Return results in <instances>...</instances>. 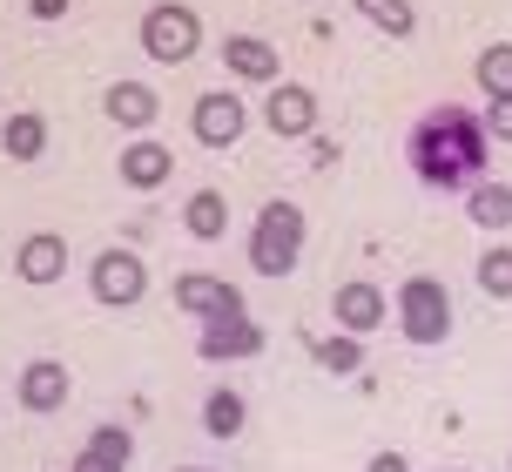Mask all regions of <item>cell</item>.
I'll return each mask as SVG.
<instances>
[{
    "mask_svg": "<svg viewBox=\"0 0 512 472\" xmlns=\"http://www.w3.org/2000/svg\"><path fill=\"white\" fill-rule=\"evenodd\" d=\"M411 156V176L425 189H472L486 176V156H492V135H486V115H472L459 102H438L418 115V129L405 142Z\"/></svg>",
    "mask_w": 512,
    "mask_h": 472,
    "instance_id": "1",
    "label": "cell"
},
{
    "mask_svg": "<svg viewBox=\"0 0 512 472\" xmlns=\"http://www.w3.org/2000/svg\"><path fill=\"white\" fill-rule=\"evenodd\" d=\"M297 257H304V210L277 196V203H263V210H256L250 263H256V277H290Z\"/></svg>",
    "mask_w": 512,
    "mask_h": 472,
    "instance_id": "2",
    "label": "cell"
},
{
    "mask_svg": "<svg viewBox=\"0 0 512 472\" xmlns=\"http://www.w3.org/2000/svg\"><path fill=\"white\" fill-rule=\"evenodd\" d=\"M391 311H398V331L411 344H445L452 338V290L438 284V277H405L398 297H391Z\"/></svg>",
    "mask_w": 512,
    "mask_h": 472,
    "instance_id": "3",
    "label": "cell"
},
{
    "mask_svg": "<svg viewBox=\"0 0 512 472\" xmlns=\"http://www.w3.org/2000/svg\"><path fill=\"white\" fill-rule=\"evenodd\" d=\"M142 48L155 61H189V54L203 48V21H196V7H176V0H155L149 14H142Z\"/></svg>",
    "mask_w": 512,
    "mask_h": 472,
    "instance_id": "4",
    "label": "cell"
},
{
    "mask_svg": "<svg viewBox=\"0 0 512 472\" xmlns=\"http://www.w3.org/2000/svg\"><path fill=\"white\" fill-rule=\"evenodd\" d=\"M88 290H95V304H108V311H128L149 290V263L135 257V250H102L95 270H88Z\"/></svg>",
    "mask_w": 512,
    "mask_h": 472,
    "instance_id": "5",
    "label": "cell"
},
{
    "mask_svg": "<svg viewBox=\"0 0 512 472\" xmlns=\"http://www.w3.org/2000/svg\"><path fill=\"white\" fill-rule=\"evenodd\" d=\"M243 95H230V88H209V95H196V108H189V129H196V142L203 149H236L243 142Z\"/></svg>",
    "mask_w": 512,
    "mask_h": 472,
    "instance_id": "6",
    "label": "cell"
},
{
    "mask_svg": "<svg viewBox=\"0 0 512 472\" xmlns=\"http://www.w3.org/2000/svg\"><path fill=\"white\" fill-rule=\"evenodd\" d=\"M176 311H189V317H203V324H216V317L243 311V290L223 284V277H209V270H182V277H176Z\"/></svg>",
    "mask_w": 512,
    "mask_h": 472,
    "instance_id": "7",
    "label": "cell"
},
{
    "mask_svg": "<svg viewBox=\"0 0 512 472\" xmlns=\"http://www.w3.org/2000/svg\"><path fill=\"white\" fill-rule=\"evenodd\" d=\"M21 405L34 412V419H48V412H61L68 405V365L61 358H34V365H21Z\"/></svg>",
    "mask_w": 512,
    "mask_h": 472,
    "instance_id": "8",
    "label": "cell"
},
{
    "mask_svg": "<svg viewBox=\"0 0 512 472\" xmlns=\"http://www.w3.org/2000/svg\"><path fill=\"white\" fill-rule=\"evenodd\" d=\"M203 351L209 365H223V358H256L263 351V331L250 324V311H230V317H216V324H203Z\"/></svg>",
    "mask_w": 512,
    "mask_h": 472,
    "instance_id": "9",
    "label": "cell"
},
{
    "mask_svg": "<svg viewBox=\"0 0 512 472\" xmlns=\"http://www.w3.org/2000/svg\"><path fill=\"white\" fill-rule=\"evenodd\" d=\"M331 311H337V324H344V338H364V331H378L384 317H391V297H384L378 284H364V277H358V284H337Z\"/></svg>",
    "mask_w": 512,
    "mask_h": 472,
    "instance_id": "10",
    "label": "cell"
},
{
    "mask_svg": "<svg viewBox=\"0 0 512 472\" xmlns=\"http://www.w3.org/2000/svg\"><path fill=\"white\" fill-rule=\"evenodd\" d=\"M14 270H21V284H54V277H68V243L54 230H34L14 250Z\"/></svg>",
    "mask_w": 512,
    "mask_h": 472,
    "instance_id": "11",
    "label": "cell"
},
{
    "mask_svg": "<svg viewBox=\"0 0 512 472\" xmlns=\"http://www.w3.org/2000/svg\"><path fill=\"white\" fill-rule=\"evenodd\" d=\"M169 169H176V149H162L155 135H142V142H128V149H122V183L128 189H162V183H169Z\"/></svg>",
    "mask_w": 512,
    "mask_h": 472,
    "instance_id": "12",
    "label": "cell"
},
{
    "mask_svg": "<svg viewBox=\"0 0 512 472\" xmlns=\"http://www.w3.org/2000/svg\"><path fill=\"white\" fill-rule=\"evenodd\" d=\"M263 122H270L277 135H310V129H317V95L297 88V81H283L277 95L263 102Z\"/></svg>",
    "mask_w": 512,
    "mask_h": 472,
    "instance_id": "13",
    "label": "cell"
},
{
    "mask_svg": "<svg viewBox=\"0 0 512 472\" xmlns=\"http://www.w3.org/2000/svg\"><path fill=\"white\" fill-rule=\"evenodd\" d=\"M102 108H108V122H122V129H149L155 115H162V95L142 88V81H115L102 95Z\"/></svg>",
    "mask_w": 512,
    "mask_h": 472,
    "instance_id": "14",
    "label": "cell"
},
{
    "mask_svg": "<svg viewBox=\"0 0 512 472\" xmlns=\"http://www.w3.org/2000/svg\"><path fill=\"white\" fill-rule=\"evenodd\" d=\"M223 68H230L236 81H277V48L256 41V34H230V41H223Z\"/></svg>",
    "mask_w": 512,
    "mask_h": 472,
    "instance_id": "15",
    "label": "cell"
},
{
    "mask_svg": "<svg viewBox=\"0 0 512 472\" xmlns=\"http://www.w3.org/2000/svg\"><path fill=\"white\" fill-rule=\"evenodd\" d=\"M465 216L479 230H512V183H472L465 189Z\"/></svg>",
    "mask_w": 512,
    "mask_h": 472,
    "instance_id": "16",
    "label": "cell"
},
{
    "mask_svg": "<svg viewBox=\"0 0 512 472\" xmlns=\"http://www.w3.org/2000/svg\"><path fill=\"white\" fill-rule=\"evenodd\" d=\"M0 149L14 162H41V149H48V122L41 115H7L0 122Z\"/></svg>",
    "mask_w": 512,
    "mask_h": 472,
    "instance_id": "17",
    "label": "cell"
},
{
    "mask_svg": "<svg viewBox=\"0 0 512 472\" xmlns=\"http://www.w3.org/2000/svg\"><path fill=\"white\" fill-rule=\"evenodd\" d=\"M182 223H189L196 243H216V236L230 230V203H223L216 189H196V196H189V210H182Z\"/></svg>",
    "mask_w": 512,
    "mask_h": 472,
    "instance_id": "18",
    "label": "cell"
},
{
    "mask_svg": "<svg viewBox=\"0 0 512 472\" xmlns=\"http://www.w3.org/2000/svg\"><path fill=\"white\" fill-rule=\"evenodd\" d=\"M364 21L378 27V34H391V41H411V27H418V14H411V0H351Z\"/></svg>",
    "mask_w": 512,
    "mask_h": 472,
    "instance_id": "19",
    "label": "cell"
},
{
    "mask_svg": "<svg viewBox=\"0 0 512 472\" xmlns=\"http://www.w3.org/2000/svg\"><path fill=\"white\" fill-rule=\"evenodd\" d=\"M472 75H479V88H486V102L492 95H512V41H492V48L472 61Z\"/></svg>",
    "mask_w": 512,
    "mask_h": 472,
    "instance_id": "20",
    "label": "cell"
},
{
    "mask_svg": "<svg viewBox=\"0 0 512 472\" xmlns=\"http://www.w3.org/2000/svg\"><path fill=\"white\" fill-rule=\"evenodd\" d=\"M203 425H209V439H236V432H243V398L236 392H209Z\"/></svg>",
    "mask_w": 512,
    "mask_h": 472,
    "instance_id": "21",
    "label": "cell"
},
{
    "mask_svg": "<svg viewBox=\"0 0 512 472\" xmlns=\"http://www.w3.org/2000/svg\"><path fill=\"white\" fill-rule=\"evenodd\" d=\"M310 358L324 371H337V378H351V371L364 365V351H358V338H324V344H310Z\"/></svg>",
    "mask_w": 512,
    "mask_h": 472,
    "instance_id": "22",
    "label": "cell"
},
{
    "mask_svg": "<svg viewBox=\"0 0 512 472\" xmlns=\"http://www.w3.org/2000/svg\"><path fill=\"white\" fill-rule=\"evenodd\" d=\"M479 290H486V297H512V250L506 243L479 257Z\"/></svg>",
    "mask_w": 512,
    "mask_h": 472,
    "instance_id": "23",
    "label": "cell"
},
{
    "mask_svg": "<svg viewBox=\"0 0 512 472\" xmlns=\"http://www.w3.org/2000/svg\"><path fill=\"white\" fill-rule=\"evenodd\" d=\"M88 452H102V459L128 466V452H135V439H128L122 425H95V432H88Z\"/></svg>",
    "mask_w": 512,
    "mask_h": 472,
    "instance_id": "24",
    "label": "cell"
},
{
    "mask_svg": "<svg viewBox=\"0 0 512 472\" xmlns=\"http://www.w3.org/2000/svg\"><path fill=\"white\" fill-rule=\"evenodd\" d=\"M486 135L492 142H512V95H492L486 102Z\"/></svg>",
    "mask_w": 512,
    "mask_h": 472,
    "instance_id": "25",
    "label": "cell"
},
{
    "mask_svg": "<svg viewBox=\"0 0 512 472\" xmlns=\"http://www.w3.org/2000/svg\"><path fill=\"white\" fill-rule=\"evenodd\" d=\"M68 472H128V466H115V459H102V452H88V446H81V459H75Z\"/></svg>",
    "mask_w": 512,
    "mask_h": 472,
    "instance_id": "26",
    "label": "cell"
},
{
    "mask_svg": "<svg viewBox=\"0 0 512 472\" xmlns=\"http://www.w3.org/2000/svg\"><path fill=\"white\" fill-rule=\"evenodd\" d=\"M27 14H34V21H61V14H68V0H27Z\"/></svg>",
    "mask_w": 512,
    "mask_h": 472,
    "instance_id": "27",
    "label": "cell"
},
{
    "mask_svg": "<svg viewBox=\"0 0 512 472\" xmlns=\"http://www.w3.org/2000/svg\"><path fill=\"white\" fill-rule=\"evenodd\" d=\"M364 472H411V466H405V459H398V452H378V459H371V466H364Z\"/></svg>",
    "mask_w": 512,
    "mask_h": 472,
    "instance_id": "28",
    "label": "cell"
},
{
    "mask_svg": "<svg viewBox=\"0 0 512 472\" xmlns=\"http://www.w3.org/2000/svg\"><path fill=\"white\" fill-rule=\"evenodd\" d=\"M176 472H209V466H176Z\"/></svg>",
    "mask_w": 512,
    "mask_h": 472,
    "instance_id": "29",
    "label": "cell"
}]
</instances>
